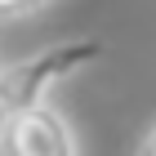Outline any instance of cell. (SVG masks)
Masks as SVG:
<instances>
[{
    "instance_id": "obj_4",
    "label": "cell",
    "mask_w": 156,
    "mask_h": 156,
    "mask_svg": "<svg viewBox=\"0 0 156 156\" xmlns=\"http://www.w3.org/2000/svg\"><path fill=\"white\" fill-rule=\"evenodd\" d=\"M134 156H156V125L143 134V143H138V152H134Z\"/></svg>"
},
{
    "instance_id": "obj_5",
    "label": "cell",
    "mask_w": 156,
    "mask_h": 156,
    "mask_svg": "<svg viewBox=\"0 0 156 156\" xmlns=\"http://www.w3.org/2000/svg\"><path fill=\"white\" fill-rule=\"evenodd\" d=\"M5 138H9V112L0 107V147H5Z\"/></svg>"
},
{
    "instance_id": "obj_2",
    "label": "cell",
    "mask_w": 156,
    "mask_h": 156,
    "mask_svg": "<svg viewBox=\"0 0 156 156\" xmlns=\"http://www.w3.org/2000/svg\"><path fill=\"white\" fill-rule=\"evenodd\" d=\"M9 156H80L72 125L54 107H31L9 116V138H5Z\"/></svg>"
},
{
    "instance_id": "obj_3",
    "label": "cell",
    "mask_w": 156,
    "mask_h": 156,
    "mask_svg": "<svg viewBox=\"0 0 156 156\" xmlns=\"http://www.w3.org/2000/svg\"><path fill=\"white\" fill-rule=\"evenodd\" d=\"M45 0H0V18H23V13L40 9Z\"/></svg>"
},
{
    "instance_id": "obj_1",
    "label": "cell",
    "mask_w": 156,
    "mask_h": 156,
    "mask_svg": "<svg viewBox=\"0 0 156 156\" xmlns=\"http://www.w3.org/2000/svg\"><path fill=\"white\" fill-rule=\"evenodd\" d=\"M98 58H103V40H94V36H76V40H62V45L36 49V54H27V58L9 62L0 72V107L9 116L45 107V98H49L54 85H62L67 76L85 72Z\"/></svg>"
}]
</instances>
